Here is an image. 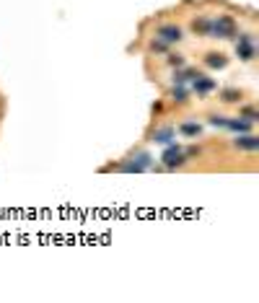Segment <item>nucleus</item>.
Instances as JSON below:
<instances>
[{
    "mask_svg": "<svg viewBox=\"0 0 259 303\" xmlns=\"http://www.w3.org/2000/svg\"><path fill=\"white\" fill-rule=\"evenodd\" d=\"M210 34L218 39H233L236 37V21L231 16H218L212 18V26H210Z\"/></svg>",
    "mask_w": 259,
    "mask_h": 303,
    "instance_id": "nucleus-1",
    "label": "nucleus"
},
{
    "mask_svg": "<svg viewBox=\"0 0 259 303\" xmlns=\"http://www.w3.org/2000/svg\"><path fill=\"white\" fill-rule=\"evenodd\" d=\"M161 161H163V168H179V166H184L187 161V153L179 148V145H166V151L161 155Z\"/></svg>",
    "mask_w": 259,
    "mask_h": 303,
    "instance_id": "nucleus-2",
    "label": "nucleus"
},
{
    "mask_svg": "<svg viewBox=\"0 0 259 303\" xmlns=\"http://www.w3.org/2000/svg\"><path fill=\"white\" fill-rule=\"evenodd\" d=\"M155 39H161L166 44H176V42H182V29H179L176 24H163V26H158V31H155Z\"/></svg>",
    "mask_w": 259,
    "mask_h": 303,
    "instance_id": "nucleus-3",
    "label": "nucleus"
},
{
    "mask_svg": "<svg viewBox=\"0 0 259 303\" xmlns=\"http://www.w3.org/2000/svg\"><path fill=\"white\" fill-rule=\"evenodd\" d=\"M236 54H239L241 60H254L257 50H254L249 34H241V37H239V42H236Z\"/></svg>",
    "mask_w": 259,
    "mask_h": 303,
    "instance_id": "nucleus-4",
    "label": "nucleus"
},
{
    "mask_svg": "<svg viewBox=\"0 0 259 303\" xmlns=\"http://www.w3.org/2000/svg\"><path fill=\"white\" fill-rule=\"evenodd\" d=\"M212 88H215V81H212V78L200 75V73L192 78V91H197V94H210Z\"/></svg>",
    "mask_w": 259,
    "mask_h": 303,
    "instance_id": "nucleus-5",
    "label": "nucleus"
},
{
    "mask_svg": "<svg viewBox=\"0 0 259 303\" xmlns=\"http://www.w3.org/2000/svg\"><path fill=\"white\" fill-rule=\"evenodd\" d=\"M233 145H236V148H241V151H259V138L241 132V138H236Z\"/></svg>",
    "mask_w": 259,
    "mask_h": 303,
    "instance_id": "nucleus-6",
    "label": "nucleus"
},
{
    "mask_svg": "<svg viewBox=\"0 0 259 303\" xmlns=\"http://www.w3.org/2000/svg\"><path fill=\"white\" fill-rule=\"evenodd\" d=\"M205 65L212 67V70H223V67L228 65V57L223 52H210L207 57H205Z\"/></svg>",
    "mask_w": 259,
    "mask_h": 303,
    "instance_id": "nucleus-7",
    "label": "nucleus"
},
{
    "mask_svg": "<svg viewBox=\"0 0 259 303\" xmlns=\"http://www.w3.org/2000/svg\"><path fill=\"white\" fill-rule=\"evenodd\" d=\"M174 138H176V132H174L171 127H161V130H155V132H153V140H155V143H161V145H171V143H174Z\"/></svg>",
    "mask_w": 259,
    "mask_h": 303,
    "instance_id": "nucleus-8",
    "label": "nucleus"
},
{
    "mask_svg": "<svg viewBox=\"0 0 259 303\" xmlns=\"http://www.w3.org/2000/svg\"><path fill=\"white\" fill-rule=\"evenodd\" d=\"M210 26H212V21H210L207 16H197V18L192 21V31H195V34H210Z\"/></svg>",
    "mask_w": 259,
    "mask_h": 303,
    "instance_id": "nucleus-9",
    "label": "nucleus"
},
{
    "mask_svg": "<svg viewBox=\"0 0 259 303\" xmlns=\"http://www.w3.org/2000/svg\"><path fill=\"white\" fill-rule=\"evenodd\" d=\"M226 127L241 135V132H249V127H252V122H246V119H241V117H236V119H228V122H226Z\"/></svg>",
    "mask_w": 259,
    "mask_h": 303,
    "instance_id": "nucleus-10",
    "label": "nucleus"
},
{
    "mask_svg": "<svg viewBox=\"0 0 259 303\" xmlns=\"http://www.w3.org/2000/svg\"><path fill=\"white\" fill-rule=\"evenodd\" d=\"M179 132H182V135H187V138H197V135L202 132V127L197 125V122H184V125L179 127Z\"/></svg>",
    "mask_w": 259,
    "mask_h": 303,
    "instance_id": "nucleus-11",
    "label": "nucleus"
},
{
    "mask_svg": "<svg viewBox=\"0 0 259 303\" xmlns=\"http://www.w3.org/2000/svg\"><path fill=\"white\" fill-rule=\"evenodd\" d=\"M119 171H135V174H140V171H145V168L135 161V155H132V158H127L125 163H119Z\"/></svg>",
    "mask_w": 259,
    "mask_h": 303,
    "instance_id": "nucleus-12",
    "label": "nucleus"
},
{
    "mask_svg": "<svg viewBox=\"0 0 259 303\" xmlns=\"http://www.w3.org/2000/svg\"><path fill=\"white\" fill-rule=\"evenodd\" d=\"M195 75H197L195 70H176V73H174V83H179V86H184L187 81H192Z\"/></svg>",
    "mask_w": 259,
    "mask_h": 303,
    "instance_id": "nucleus-13",
    "label": "nucleus"
},
{
    "mask_svg": "<svg viewBox=\"0 0 259 303\" xmlns=\"http://www.w3.org/2000/svg\"><path fill=\"white\" fill-rule=\"evenodd\" d=\"M171 99L176 101V104H184V101H187V88H184V86H179V83H174Z\"/></svg>",
    "mask_w": 259,
    "mask_h": 303,
    "instance_id": "nucleus-14",
    "label": "nucleus"
},
{
    "mask_svg": "<svg viewBox=\"0 0 259 303\" xmlns=\"http://www.w3.org/2000/svg\"><path fill=\"white\" fill-rule=\"evenodd\" d=\"M241 119H246V122H257V119H259V111H257L254 106H244V109H241Z\"/></svg>",
    "mask_w": 259,
    "mask_h": 303,
    "instance_id": "nucleus-15",
    "label": "nucleus"
},
{
    "mask_svg": "<svg viewBox=\"0 0 259 303\" xmlns=\"http://www.w3.org/2000/svg\"><path fill=\"white\" fill-rule=\"evenodd\" d=\"M220 96H223V101H226V104H233V101H239V99H241V94L236 91V88H226V91H223Z\"/></svg>",
    "mask_w": 259,
    "mask_h": 303,
    "instance_id": "nucleus-16",
    "label": "nucleus"
},
{
    "mask_svg": "<svg viewBox=\"0 0 259 303\" xmlns=\"http://www.w3.org/2000/svg\"><path fill=\"white\" fill-rule=\"evenodd\" d=\"M168 65L171 67H184V57L182 54H168Z\"/></svg>",
    "mask_w": 259,
    "mask_h": 303,
    "instance_id": "nucleus-17",
    "label": "nucleus"
},
{
    "mask_svg": "<svg viewBox=\"0 0 259 303\" xmlns=\"http://www.w3.org/2000/svg\"><path fill=\"white\" fill-rule=\"evenodd\" d=\"M151 50H153V52H166V50H168V44H166V42H161V39H153V42H151Z\"/></svg>",
    "mask_w": 259,
    "mask_h": 303,
    "instance_id": "nucleus-18",
    "label": "nucleus"
},
{
    "mask_svg": "<svg viewBox=\"0 0 259 303\" xmlns=\"http://www.w3.org/2000/svg\"><path fill=\"white\" fill-rule=\"evenodd\" d=\"M226 122H228L226 117H218V114L210 117V125H212V127H226Z\"/></svg>",
    "mask_w": 259,
    "mask_h": 303,
    "instance_id": "nucleus-19",
    "label": "nucleus"
}]
</instances>
